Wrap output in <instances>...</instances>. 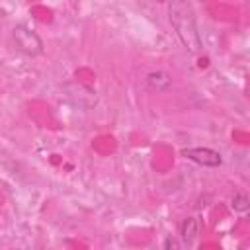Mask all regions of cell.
Masks as SVG:
<instances>
[{
	"mask_svg": "<svg viewBox=\"0 0 250 250\" xmlns=\"http://www.w3.org/2000/svg\"><path fill=\"white\" fill-rule=\"evenodd\" d=\"M170 23H172L176 35L180 37V41L184 43V47L188 51H191V53L201 51L203 43H201L199 29L195 25V20H193L191 12L184 4H172L170 6Z\"/></svg>",
	"mask_w": 250,
	"mask_h": 250,
	"instance_id": "1",
	"label": "cell"
},
{
	"mask_svg": "<svg viewBox=\"0 0 250 250\" xmlns=\"http://www.w3.org/2000/svg\"><path fill=\"white\" fill-rule=\"evenodd\" d=\"M12 39H14V45L18 47V51H21L29 57H37L43 53V39L31 27H27L23 23L14 25Z\"/></svg>",
	"mask_w": 250,
	"mask_h": 250,
	"instance_id": "2",
	"label": "cell"
},
{
	"mask_svg": "<svg viewBox=\"0 0 250 250\" xmlns=\"http://www.w3.org/2000/svg\"><path fill=\"white\" fill-rule=\"evenodd\" d=\"M182 156H186L188 160H191L199 166H205V168H217L223 164L221 152H217L209 146H188L182 150Z\"/></svg>",
	"mask_w": 250,
	"mask_h": 250,
	"instance_id": "3",
	"label": "cell"
},
{
	"mask_svg": "<svg viewBox=\"0 0 250 250\" xmlns=\"http://www.w3.org/2000/svg\"><path fill=\"white\" fill-rule=\"evenodd\" d=\"M64 92L72 100V104H76L78 107L90 109V107H94L98 104L96 92L90 86L82 84V82H68V84H64Z\"/></svg>",
	"mask_w": 250,
	"mask_h": 250,
	"instance_id": "4",
	"label": "cell"
},
{
	"mask_svg": "<svg viewBox=\"0 0 250 250\" xmlns=\"http://www.w3.org/2000/svg\"><path fill=\"white\" fill-rule=\"evenodd\" d=\"M145 80H146V86L154 92H166L172 86V74L166 70H150Z\"/></svg>",
	"mask_w": 250,
	"mask_h": 250,
	"instance_id": "5",
	"label": "cell"
},
{
	"mask_svg": "<svg viewBox=\"0 0 250 250\" xmlns=\"http://www.w3.org/2000/svg\"><path fill=\"white\" fill-rule=\"evenodd\" d=\"M197 232H199V223H197L195 217H188V219H184L180 223V238L186 244L193 242V238L197 236Z\"/></svg>",
	"mask_w": 250,
	"mask_h": 250,
	"instance_id": "6",
	"label": "cell"
},
{
	"mask_svg": "<svg viewBox=\"0 0 250 250\" xmlns=\"http://www.w3.org/2000/svg\"><path fill=\"white\" fill-rule=\"evenodd\" d=\"M248 207H250V199H248V195L242 193V191H236L234 197H232V209L238 211V213H246Z\"/></svg>",
	"mask_w": 250,
	"mask_h": 250,
	"instance_id": "7",
	"label": "cell"
}]
</instances>
